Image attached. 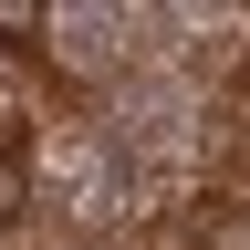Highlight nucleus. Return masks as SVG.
Listing matches in <instances>:
<instances>
[{"label":"nucleus","mask_w":250,"mask_h":250,"mask_svg":"<svg viewBox=\"0 0 250 250\" xmlns=\"http://www.w3.org/2000/svg\"><path fill=\"white\" fill-rule=\"evenodd\" d=\"M31 52L83 104H104L115 83H136L146 62H167L156 52V0H42L31 11Z\"/></svg>","instance_id":"7ed1b4c3"},{"label":"nucleus","mask_w":250,"mask_h":250,"mask_svg":"<svg viewBox=\"0 0 250 250\" xmlns=\"http://www.w3.org/2000/svg\"><path fill=\"white\" fill-rule=\"evenodd\" d=\"M240 73H250V62H240Z\"/></svg>","instance_id":"423d86ee"},{"label":"nucleus","mask_w":250,"mask_h":250,"mask_svg":"<svg viewBox=\"0 0 250 250\" xmlns=\"http://www.w3.org/2000/svg\"><path fill=\"white\" fill-rule=\"evenodd\" d=\"M42 250H115V240H42Z\"/></svg>","instance_id":"39448f33"},{"label":"nucleus","mask_w":250,"mask_h":250,"mask_svg":"<svg viewBox=\"0 0 250 250\" xmlns=\"http://www.w3.org/2000/svg\"><path fill=\"white\" fill-rule=\"evenodd\" d=\"M104 125L125 136V156H136V177L156 198H177V188H198L208 156H219V83L188 73V62H146L136 83L104 94Z\"/></svg>","instance_id":"f03ea898"},{"label":"nucleus","mask_w":250,"mask_h":250,"mask_svg":"<svg viewBox=\"0 0 250 250\" xmlns=\"http://www.w3.org/2000/svg\"><path fill=\"white\" fill-rule=\"evenodd\" d=\"M156 52L188 62V73L250 62V0H156Z\"/></svg>","instance_id":"20e7f679"},{"label":"nucleus","mask_w":250,"mask_h":250,"mask_svg":"<svg viewBox=\"0 0 250 250\" xmlns=\"http://www.w3.org/2000/svg\"><path fill=\"white\" fill-rule=\"evenodd\" d=\"M21 208L52 240H115L125 250V229L156 208V188L136 177V156L104 125V104H62L21 136Z\"/></svg>","instance_id":"f257e3e1"}]
</instances>
